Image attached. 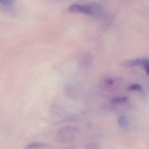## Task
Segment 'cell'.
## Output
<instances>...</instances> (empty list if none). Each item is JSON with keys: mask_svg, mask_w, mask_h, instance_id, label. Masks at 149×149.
<instances>
[{"mask_svg": "<svg viewBox=\"0 0 149 149\" xmlns=\"http://www.w3.org/2000/svg\"><path fill=\"white\" fill-rule=\"evenodd\" d=\"M118 122L120 126L123 127H127L129 125L128 120L124 116H120L118 119Z\"/></svg>", "mask_w": 149, "mask_h": 149, "instance_id": "3957f363", "label": "cell"}, {"mask_svg": "<svg viewBox=\"0 0 149 149\" xmlns=\"http://www.w3.org/2000/svg\"><path fill=\"white\" fill-rule=\"evenodd\" d=\"M100 6L94 4H72L68 7V10L72 12H82L88 15H93L100 10Z\"/></svg>", "mask_w": 149, "mask_h": 149, "instance_id": "6da1fadb", "label": "cell"}, {"mask_svg": "<svg viewBox=\"0 0 149 149\" xmlns=\"http://www.w3.org/2000/svg\"><path fill=\"white\" fill-rule=\"evenodd\" d=\"M47 146V144H45V143H35L31 144L29 146V148L35 149L42 148H45Z\"/></svg>", "mask_w": 149, "mask_h": 149, "instance_id": "5b68a950", "label": "cell"}, {"mask_svg": "<svg viewBox=\"0 0 149 149\" xmlns=\"http://www.w3.org/2000/svg\"><path fill=\"white\" fill-rule=\"evenodd\" d=\"M144 66L146 72L149 75V65H147Z\"/></svg>", "mask_w": 149, "mask_h": 149, "instance_id": "52a82bcc", "label": "cell"}, {"mask_svg": "<svg viewBox=\"0 0 149 149\" xmlns=\"http://www.w3.org/2000/svg\"><path fill=\"white\" fill-rule=\"evenodd\" d=\"M127 100L128 98L127 97H117V98H114L113 99V101L114 103H122L127 101Z\"/></svg>", "mask_w": 149, "mask_h": 149, "instance_id": "8992f818", "label": "cell"}, {"mask_svg": "<svg viewBox=\"0 0 149 149\" xmlns=\"http://www.w3.org/2000/svg\"><path fill=\"white\" fill-rule=\"evenodd\" d=\"M149 65V59L141 58L127 60L121 63V66L124 67H130L136 66Z\"/></svg>", "mask_w": 149, "mask_h": 149, "instance_id": "7a4b0ae2", "label": "cell"}, {"mask_svg": "<svg viewBox=\"0 0 149 149\" xmlns=\"http://www.w3.org/2000/svg\"><path fill=\"white\" fill-rule=\"evenodd\" d=\"M129 91H141L142 90L141 87L138 84H133L127 87Z\"/></svg>", "mask_w": 149, "mask_h": 149, "instance_id": "277c9868", "label": "cell"}]
</instances>
